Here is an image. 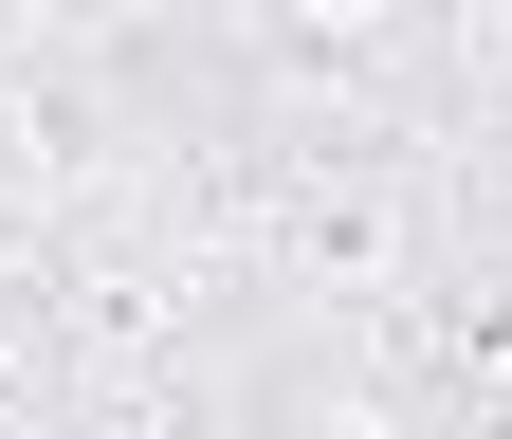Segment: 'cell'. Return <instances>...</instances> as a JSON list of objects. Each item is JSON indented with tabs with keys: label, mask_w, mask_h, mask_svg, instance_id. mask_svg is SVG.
<instances>
[{
	"label": "cell",
	"mask_w": 512,
	"mask_h": 439,
	"mask_svg": "<svg viewBox=\"0 0 512 439\" xmlns=\"http://www.w3.org/2000/svg\"><path fill=\"white\" fill-rule=\"evenodd\" d=\"M165 183V110L128 92L110 19H0V257L74 238Z\"/></svg>",
	"instance_id": "1"
}]
</instances>
